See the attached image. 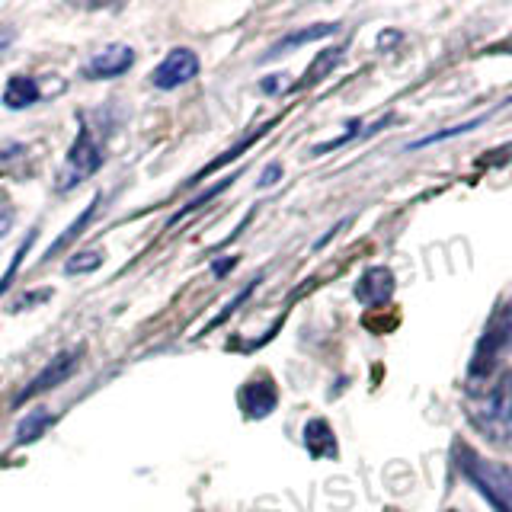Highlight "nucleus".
Here are the masks:
<instances>
[{
  "label": "nucleus",
  "mask_w": 512,
  "mask_h": 512,
  "mask_svg": "<svg viewBox=\"0 0 512 512\" xmlns=\"http://www.w3.org/2000/svg\"><path fill=\"white\" fill-rule=\"evenodd\" d=\"M461 474L477 487V493L496 509V512H512V471L496 464L484 455H477L474 448L458 445L455 448Z\"/></svg>",
  "instance_id": "f257e3e1"
},
{
  "label": "nucleus",
  "mask_w": 512,
  "mask_h": 512,
  "mask_svg": "<svg viewBox=\"0 0 512 512\" xmlns=\"http://www.w3.org/2000/svg\"><path fill=\"white\" fill-rule=\"evenodd\" d=\"M471 423L490 442L512 439V372L496 378L493 388L480 397V404L471 407Z\"/></svg>",
  "instance_id": "f03ea898"
},
{
  "label": "nucleus",
  "mask_w": 512,
  "mask_h": 512,
  "mask_svg": "<svg viewBox=\"0 0 512 512\" xmlns=\"http://www.w3.org/2000/svg\"><path fill=\"white\" fill-rule=\"evenodd\" d=\"M103 151H106L103 148V132H96L93 125L80 122V132H77L71 151H68V157H64V164L58 170L55 189L68 192V189H77L84 180H90V176L103 167V160H106Z\"/></svg>",
  "instance_id": "7ed1b4c3"
},
{
  "label": "nucleus",
  "mask_w": 512,
  "mask_h": 512,
  "mask_svg": "<svg viewBox=\"0 0 512 512\" xmlns=\"http://www.w3.org/2000/svg\"><path fill=\"white\" fill-rule=\"evenodd\" d=\"M199 68H202L199 55L192 52V48L180 45L151 71V84L157 90H180L183 84H189V80L199 74Z\"/></svg>",
  "instance_id": "20e7f679"
},
{
  "label": "nucleus",
  "mask_w": 512,
  "mask_h": 512,
  "mask_svg": "<svg viewBox=\"0 0 512 512\" xmlns=\"http://www.w3.org/2000/svg\"><path fill=\"white\" fill-rule=\"evenodd\" d=\"M77 362H80V349H71V352H61V356H55L52 362H48L42 372L32 378L26 388L20 391V404L23 400H29V397H36V394H42V391H52L55 384H61L64 378H71L74 375V368H77Z\"/></svg>",
  "instance_id": "39448f33"
},
{
  "label": "nucleus",
  "mask_w": 512,
  "mask_h": 512,
  "mask_svg": "<svg viewBox=\"0 0 512 512\" xmlns=\"http://www.w3.org/2000/svg\"><path fill=\"white\" fill-rule=\"evenodd\" d=\"M135 64V52L128 45H109L103 52H96L87 64H84V77L87 80H112L122 77L128 68Z\"/></svg>",
  "instance_id": "423d86ee"
},
{
  "label": "nucleus",
  "mask_w": 512,
  "mask_h": 512,
  "mask_svg": "<svg viewBox=\"0 0 512 512\" xmlns=\"http://www.w3.org/2000/svg\"><path fill=\"white\" fill-rule=\"evenodd\" d=\"M394 295V272L388 266H372L365 269L359 282H356V298L365 308H378V304H388Z\"/></svg>",
  "instance_id": "0eeeda50"
},
{
  "label": "nucleus",
  "mask_w": 512,
  "mask_h": 512,
  "mask_svg": "<svg viewBox=\"0 0 512 512\" xmlns=\"http://www.w3.org/2000/svg\"><path fill=\"white\" fill-rule=\"evenodd\" d=\"M509 336H512V311H503V314H496V317H493V324H490V330H487V336H484V343H480V349H477L474 365H471V378L493 365L496 352H500V349L506 346Z\"/></svg>",
  "instance_id": "6e6552de"
},
{
  "label": "nucleus",
  "mask_w": 512,
  "mask_h": 512,
  "mask_svg": "<svg viewBox=\"0 0 512 512\" xmlns=\"http://www.w3.org/2000/svg\"><path fill=\"white\" fill-rule=\"evenodd\" d=\"M276 400H279V391L269 378L250 381L240 388V407H244V413L253 416V420H260V416H269L276 410Z\"/></svg>",
  "instance_id": "1a4fd4ad"
},
{
  "label": "nucleus",
  "mask_w": 512,
  "mask_h": 512,
  "mask_svg": "<svg viewBox=\"0 0 512 512\" xmlns=\"http://www.w3.org/2000/svg\"><path fill=\"white\" fill-rule=\"evenodd\" d=\"M32 103H39V84L26 74H16L7 80L4 87V106L7 109H29Z\"/></svg>",
  "instance_id": "9d476101"
},
{
  "label": "nucleus",
  "mask_w": 512,
  "mask_h": 512,
  "mask_svg": "<svg viewBox=\"0 0 512 512\" xmlns=\"http://www.w3.org/2000/svg\"><path fill=\"white\" fill-rule=\"evenodd\" d=\"M304 448L314 455V458H333L336 455V439H333V429L327 420H311L304 426Z\"/></svg>",
  "instance_id": "9b49d317"
},
{
  "label": "nucleus",
  "mask_w": 512,
  "mask_h": 512,
  "mask_svg": "<svg viewBox=\"0 0 512 512\" xmlns=\"http://www.w3.org/2000/svg\"><path fill=\"white\" fill-rule=\"evenodd\" d=\"M333 32H336V23H317V26H311V29L292 32V36H285V39H279L276 45H272V48H269V55H266L263 61L279 58V55H288L292 48H298V45H304V42H314V39H324V36H333Z\"/></svg>",
  "instance_id": "f8f14e48"
},
{
  "label": "nucleus",
  "mask_w": 512,
  "mask_h": 512,
  "mask_svg": "<svg viewBox=\"0 0 512 512\" xmlns=\"http://www.w3.org/2000/svg\"><path fill=\"white\" fill-rule=\"evenodd\" d=\"M55 423V416L48 413V410H32L26 413L20 423H16V445H29V442H36L42 432H48V426Z\"/></svg>",
  "instance_id": "ddd939ff"
},
{
  "label": "nucleus",
  "mask_w": 512,
  "mask_h": 512,
  "mask_svg": "<svg viewBox=\"0 0 512 512\" xmlns=\"http://www.w3.org/2000/svg\"><path fill=\"white\" fill-rule=\"evenodd\" d=\"M96 212H100V196H93V205L87 208V212H84V215H80V218H77V221L71 224V228H68V231H64V234H61V237L55 240V244H52V247H48V250H45V256H42V263H48V260H52V256L58 253V250H64V247H68V244H74V240H77L80 234H84V228H87V224L93 221V215H96Z\"/></svg>",
  "instance_id": "4468645a"
},
{
  "label": "nucleus",
  "mask_w": 512,
  "mask_h": 512,
  "mask_svg": "<svg viewBox=\"0 0 512 512\" xmlns=\"http://www.w3.org/2000/svg\"><path fill=\"white\" fill-rule=\"evenodd\" d=\"M340 58H343V48H327V52H320L317 58H314V64L308 71H304V80L298 87H311V84H317L320 77L324 74H330L336 64H340Z\"/></svg>",
  "instance_id": "2eb2a0df"
},
{
  "label": "nucleus",
  "mask_w": 512,
  "mask_h": 512,
  "mask_svg": "<svg viewBox=\"0 0 512 512\" xmlns=\"http://www.w3.org/2000/svg\"><path fill=\"white\" fill-rule=\"evenodd\" d=\"M100 266H103V250H80V253L68 256L64 272H68V276H84V272H93Z\"/></svg>",
  "instance_id": "dca6fc26"
},
{
  "label": "nucleus",
  "mask_w": 512,
  "mask_h": 512,
  "mask_svg": "<svg viewBox=\"0 0 512 512\" xmlns=\"http://www.w3.org/2000/svg\"><path fill=\"white\" fill-rule=\"evenodd\" d=\"M266 128H269V125H263V128H256V132H253L250 138H244V141H240V144H234V148H231V151H224V154H221L218 160H212V164H208V167H205L202 173H196V176H192V183H199V180H202V176H205V173H212V170H218L221 164H231V160H234V157H240V151H247V148H250V144H253L256 138H260V135H266Z\"/></svg>",
  "instance_id": "f3484780"
},
{
  "label": "nucleus",
  "mask_w": 512,
  "mask_h": 512,
  "mask_svg": "<svg viewBox=\"0 0 512 512\" xmlns=\"http://www.w3.org/2000/svg\"><path fill=\"white\" fill-rule=\"evenodd\" d=\"M32 240H36V231H29V234H26V240H23V247H20V250H16V256H13V260H10V266H7V272H4V276H0V295H4V292H7V288L13 285V276H16V272H20V266H23V256L29 253V247H32Z\"/></svg>",
  "instance_id": "a211bd4d"
},
{
  "label": "nucleus",
  "mask_w": 512,
  "mask_h": 512,
  "mask_svg": "<svg viewBox=\"0 0 512 512\" xmlns=\"http://www.w3.org/2000/svg\"><path fill=\"white\" fill-rule=\"evenodd\" d=\"M231 183H234V176H228V180H221V183H215L212 189H205V192H202V196H196V199H192L189 205H183V212H180V215H176L173 221H180V218H186L189 212H196V208H202V205H205L208 199H215V196H218V192H224V189H228Z\"/></svg>",
  "instance_id": "6ab92c4d"
},
{
  "label": "nucleus",
  "mask_w": 512,
  "mask_h": 512,
  "mask_svg": "<svg viewBox=\"0 0 512 512\" xmlns=\"http://www.w3.org/2000/svg\"><path fill=\"white\" fill-rule=\"evenodd\" d=\"M279 176H282V164H272V167H266V170H263V180H260V186L266 189V186H272V183H279Z\"/></svg>",
  "instance_id": "aec40b11"
},
{
  "label": "nucleus",
  "mask_w": 512,
  "mask_h": 512,
  "mask_svg": "<svg viewBox=\"0 0 512 512\" xmlns=\"http://www.w3.org/2000/svg\"><path fill=\"white\" fill-rule=\"evenodd\" d=\"M16 39V32L10 29V26H4V23H0V52H4V48L10 45Z\"/></svg>",
  "instance_id": "412c9836"
},
{
  "label": "nucleus",
  "mask_w": 512,
  "mask_h": 512,
  "mask_svg": "<svg viewBox=\"0 0 512 512\" xmlns=\"http://www.w3.org/2000/svg\"><path fill=\"white\" fill-rule=\"evenodd\" d=\"M10 224H13V215L10 212H0V240H4V234L10 231Z\"/></svg>",
  "instance_id": "4be33fe9"
},
{
  "label": "nucleus",
  "mask_w": 512,
  "mask_h": 512,
  "mask_svg": "<svg viewBox=\"0 0 512 512\" xmlns=\"http://www.w3.org/2000/svg\"><path fill=\"white\" fill-rule=\"evenodd\" d=\"M506 103H512V96H509V100H506Z\"/></svg>",
  "instance_id": "5701e85b"
}]
</instances>
